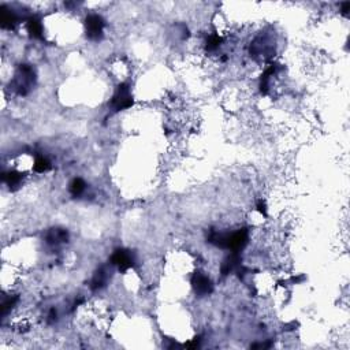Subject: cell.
Segmentation results:
<instances>
[{
  "instance_id": "6da1fadb",
  "label": "cell",
  "mask_w": 350,
  "mask_h": 350,
  "mask_svg": "<svg viewBox=\"0 0 350 350\" xmlns=\"http://www.w3.org/2000/svg\"><path fill=\"white\" fill-rule=\"evenodd\" d=\"M86 34L89 39L97 40L103 33V27H104V22L101 20V17L99 15H89L86 18Z\"/></svg>"
},
{
  "instance_id": "7a4b0ae2",
  "label": "cell",
  "mask_w": 350,
  "mask_h": 350,
  "mask_svg": "<svg viewBox=\"0 0 350 350\" xmlns=\"http://www.w3.org/2000/svg\"><path fill=\"white\" fill-rule=\"evenodd\" d=\"M193 287L198 294H208L211 291V280L203 274H196L193 278Z\"/></svg>"
},
{
  "instance_id": "3957f363",
  "label": "cell",
  "mask_w": 350,
  "mask_h": 350,
  "mask_svg": "<svg viewBox=\"0 0 350 350\" xmlns=\"http://www.w3.org/2000/svg\"><path fill=\"white\" fill-rule=\"evenodd\" d=\"M70 190H71L74 196H79L81 193L85 190V184L81 179H74L73 184L70 185Z\"/></svg>"
}]
</instances>
